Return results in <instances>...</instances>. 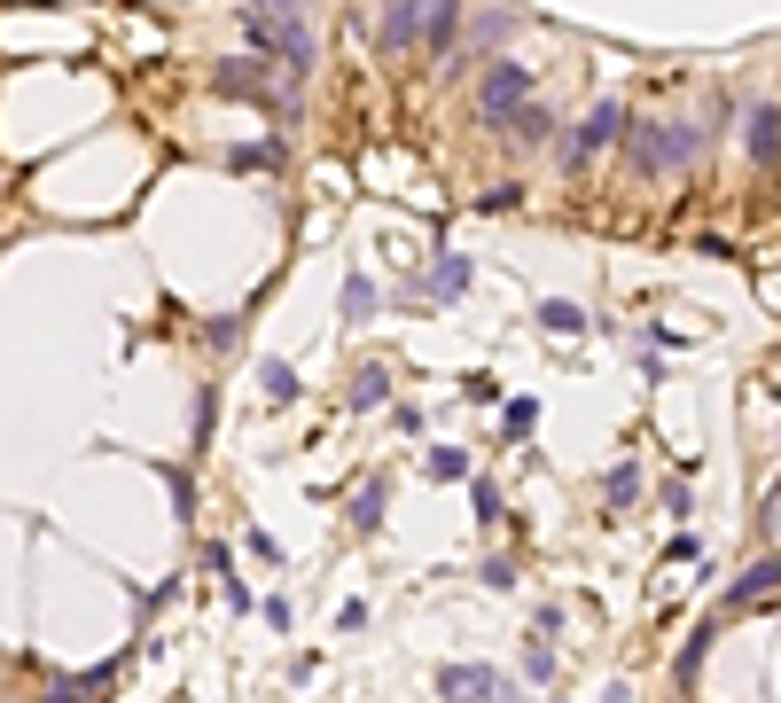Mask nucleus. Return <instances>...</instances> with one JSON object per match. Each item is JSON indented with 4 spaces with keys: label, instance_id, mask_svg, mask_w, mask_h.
<instances>
[{
    "label": "nucleus",
    "instance_id": "10",
    "mask_svg": "<svg viewBox=\"0 0 781 703\" xmlns=\"http://www.w3.org/2000/svg\"><path fill=\"white\" fill-rule=\"evenodd\" d=\"M110 680H118V664H102V672H70V680H55L47 695H32V703H102L110 695Z\"/></svg>",
    "mask_w": 781,
    "mask_h": 703
},
{
    "label": "nucleus",
    "instance_id": "9",
    "mask_svg": "<svg viewBox=\"0 0 781 703\" xmlns=\"http://www.w3.org/2000/svg\"><path fill=\"white\" fill-rule=\"evenodd\" d=\"M773 586H781V555H758L750 571H735V586L719 594V609H750V602H758V594H773Z\"/></svg>",
    "mask_w": 781,
    "mask_h": 703
},
{
    "label": "nucleus",
    "instance_id": "11",
    "mask_svg": "<svg viewBox=\"0 0 781 703\" xmlns=\"http://www.w3.org/2000/svg\"><path fill=\"white\" fill-rule=\"evenodd\" d=\"M742 149H750V164H773L781 156V102H758L750 110V141Z\"/></svg>",
    "mask_w": 781,
    "mask_h": 703
},
{
    "label": "nucleus",
    "instance_id": "23",
    "mask_svg": "<svg viewBox=\"0 0 781 703\" xmlns=\"http://www.w3.org/2000/svg\"><path fill=\"white\" fill-rule=\"evenodd\" d=\"M204 344H211V352H235V344H242V313H211V321H204Z\"/></svg>",
    "mask_w": 781,
    "mask_h": 703
},
{
    "label": "nucleus",
    "instance_id": "7",
    "mask_svg": "<svg viewBox=\"0 0 781 703\" xmlns=\"http://www.w3.org/2000/svg\"><path fill=\"white\" fill-rule=\"evenodd\" d=\"M422 32H430V0H391V9L376 17V47H383V55L422 47Z\"/></svg>",
    "mask_w": 781,
    "mask_h": 703
},
{
    "label": "nucleus",
    "instance_id": "16",
    "mask_svg": "<svg viewBox=\"0 0 781 703\" xmlns=\"http://www.w3.org/2000/svg\"><path fill=\"white\" fill-rule=\"evenodd\" d=\"M258 391H267L274 407H290L305 383H297V368H290V360H258Z\"/></svg>",
    "mask_w": 781,
    "mask_h": 703
},
{
    "label": "nucleus",
    "instance_id": "22",
    "mask_svg": "<svg viewBox=\"0 0 781 703\" xmlns=\"http://www.w3.org/2000/svg\"><path fill=\"white\" fill-rule=\"evenodd\" d=\"M508 32H516V9H492V17H477V24H469V47H500Z\"/></svg>",
    "mask_w": 781,
    "mask_h": 703
},
{
    "label": "nucleus",
    "instance_id": "15",
    "mask_svg": "<svg viewBox=\"0 0 781 703\" xmlns=\"http://www.w3.org/2000/svg\"><path fill=\"white\" fill-rule=\"evenodd\" d=\"M454 40H462V0H430V32H422V47H438V55H446Z\"/></svg>",
    "mask_w": 781,
    "mask_h": 703
},
{
    "label": "nucleus",
    "instance_id": "21",
    "mask_svg": "<svg viewBox=\"0 0 781 703\" xmlns=\"http://www.w3.org/2000/svg\"><path fill=\"white\" fill-rule=\"evenodd\" d=\"M540 430V399H508L500 407V437H532Z\"/></svg>",
    "mask_w": 781,
    "mask_h": 703
},
{
    "label": "nucleus",
    "instance_id": "25",
    "mask_svg": "<svg viewBox=\"0 0 781 703\" xmlns=\"http://www.w3.org/2000/svg\"><path fill=\"white\" fill-rule=\"evenodd\" d=\"M712 634H719V618H712V626H704L696 641H687V649H680V680H696V664H704V649H712Z\"/></svg>",
    "mask_w": 781,
    "mask_h": 703
},
{
    "label": "nucleus",
    "instance_id": "14",
    "mask_svg": "<svg viewBox=\"0 0 781 703\" xmlns=\"http://www.w3.org/2000/svg\"><path fill=\"white\" fill-rule=\"evenodd\" d=\"M508 141H516V149H547V141H555V110H547V102H532L524 118L508 126Z\"/></svg>",
    "mask_w": 781,
    "mask_h": 703
},
{
    "label": "nucleus",
    "instance_id": "5",
    "mask_svg": "<svg viewBox=\"0 0 781 703\" xmlns=\"http://www.w3.org/2000/svg\"><path fill=\"white\" fill-rule=\"evenodd\" d=\"M438 695L446 703H516V680L492 664H438Z\"/></svg>",
    "mask_w": 781,
    "mask_h": 703
},
{
    "label": "nucleus",
    "instance_id": "20",
    "mask_svg": "<svg viewBox=\"0 0 781 703\" xmlns=\"http://www.w3.org/2000/svg\"><path fill=\"white\" fill-rule=\"evenodd\" d=\"M633 493H641V462H618L610 477H601V500L610 508H633Z\"/></svg>",
    "mask_w": 781,
    "mask_h": 703
},
{
    "label": "nucleus",
    "instance_id": "27",
    "mask_svg": "<svg viewBox=\"0 0 781 703\" xmlns=\"http://www.w3.org/2000/svg\"><path fill=\"white\" fill-rule=\"evenodd\" d=\"M524 672H532V680H555V649H547V641H532V657H524Z\"/></svg>",
    "mask_w": 781,
    "mask_h": 703
},
{
    "label": "nucleus",
    "instance_id": "1",
    "mask_svg": "<svg viewBox=\"0 0 781 703\" xmlns=\"http://www.w3.org/2000/svg\"><path fill=\"white\" fill-rule=\"evenodd\" d=\"M242 17V32H250V47H258V63H282L290 71V86H305L313 78V24H305V9H274V0H250V9H235Z\"/></svg>",
    "mask_w": 781,
    "mask_h": 703
},
{
    "label": "nucleus",
    "instance_id": "2",
    "mask_svg": "<svg viewBox=\"0 0 781 703\" xmlns=\"http://www.w3.org/2000/svg\"><path fill=\"white\" fill-rule=\"evenodd\" d=\"M712 149V126H633L626 133V156H633V172H649V181H657V172H687V164H696Z\"/></svg>",
    "mask_w": 781,
    "mask_h": 703
},
{
    "label": "nucleus",
    "instance_id": "24",
    "mask_svg": "<svg viewBox=\"0 0 781 703\" xmlns=\"http://www.w3.org/2000/svg\"><path fill=\"white\" fill-rule=\"evenodd\" d=\"M469 516L477 523H500V485L492 477H469Z\"/></svg>",
    "mask_w": 781,
    "mask_h": 703
},
{
    "label": "nucleus",
    "instance_id": "12",
    "mask_svg": "<svg viewBox=\"0 0 781 703\" xmlns=\"http://www.w3.org/2000/svg\"><path fill=\"white\" fill-rule=\"evenodd\" d=\"M383 399H391V368H360L352 391H344V407H352V414H376Z\"/></svg>",
    "mask_w": 781,
    "mask_h": 703
},
{
    "label": "nucleus",
    "instance_id": "8",
    "mask_svg": "<svg viewBox=\"0 0 781 703\" xmlns=\"http://www.w3.org/2000/svg\"><path fill=\"white\" fill-rule=\"evenodd\" d=\"M469 282H477V267H469V258H430V274L414 282V298H430V305H454V298H469Z\"/></svg>",
    "mask_w": 781,
    "mask_h": 703
},
{
    "label": "nucleus",
    "instance_id": "3",
    "mask_svg": "<svg viewBox=\"0 0 781 703\" xmlns=\"http://www.w3.org/2000/svg\"><path fill=\"white\" fill-rule=\"evenodd\" d=\"M532 102H540V95H532V71L500 55V63H485V78H477V102H469V110H477V126H492V133H508V126H516V118H524Z\"/></svg>",
    "mask_w": 781,
    "mask_h": 703
},
{
    "label": "nucleus",
    "instance_id": "19",
    "mask_svg": "<svg viewBox=\"0 0 781 703\" xmlns=\"http://www.w3.org/2000/svg\"><path fill=\"white\" fill-rule=\"evenodd\" d=\"M352 532H360V540L383 532V485H360V500H352Z\"/></svg>",
    "mask_w": 781,
    "mask_h": 703
},
{
    "label": "nucleus",
    "instance_id": "4",
    "mask_svg": "<svg viewBox=\"0 0 781 703\" xmlns=\"http://www.w3.org/2000/svg\"><path fill=\"white\" fill-rule=\"evenodd\" d=\"M618 133H626V102H618V95H601V102H594V110L571 126V141H563V172H586L601 149L618 141Z\"/></svg>",
    "mask_w": 781,
    "mask_h": 703
},
{
    "label": "nucleus",
    "instance_id": "13",
    "mask_svg": "<svg viewBox=\"0 0 781 703\" xmlns=\"http://www.w3.org/2000/svg\"><path fill=\"white\" fill-rule=\"evenodd\" d=\"M532 321H540L547 336H586V328H594V321H586V305H571V298H547Z\"/></svg>",
    "mask_w": 781,
    "mask_h": 703
},
{
    "label": "nucleus",
    "instance_id": "28",
    "mask_svg": "<svg viewBox=\"0 0 781 703\" xmlns=\"http://www.w3.org/2000/svg\"><path fill=\"white\" fill-rule=\"evenodd\" d=\"M477 204H485V212H516V204H524V188L508 181V188H492V196H477Z\"/></svg>",
    "mask_w": 781,
    "mask_h": 703
},
{
    "label": "nucleus",
    "instance_id": "18",
    "mask_svg": "<svg viewBox=\"0 0 781 703\" xmlns=\"http://www.w3.org/2000/svg\"><path fill=\"white\" fill-rule=\"evenodd\" d=\"M422 477L462 485V477H469V454H462V446H430V454H422Z\"/></svg>",
    "mask_w": 781,
    "mask_h": 703
},
{
    "label": "nucleus",
    "instance_id": "29",
    "mask_svg": "<svg viewBox=\"0 0 781 703\" xmlns=\"http://www.w3.org/2000/svg\"><path fill=\"white\" fill-rule=\"evenodd\" d=\"M555 703H563V695H555Z\"/></svg>",
    "mask_w": 781,
    "mask_h": 703
},
{
    "label": "nucleus",
    "instance_id": "17",
    "mask_svg": "<svg viewBox=\"0 0 781 703\" xmlns=\"http://www.w3.org/2000/svg\"><path fill=\"white\" fill-rule=\"evenodd\" d=\"M336 313H344V321H368V313H376V282H368V274H344Z\"/></svg>",
    "mask_w": 781,
    "mask_h": 703
},
{
    "label": "nucleus",
    "instance_id": "6",
    "mask_svg": "<svg viewBox=\"0 0 781 703\" xmlns=\"http://www.w3.org/2000/svg\"><path fill=\"white\" fill-rule=\"evenodd\" d=\"M267 71H274V63H258V55H227V63L211 71V86H219L227 102H267V110H274V86H267Z\"/></svg>",
    "mask_w": 781,
    "mask_h": 703
},
{
    "label": "nucleus",
    "instance_id": "26",
    "mask_svg": "<svg viewBox=\"0 0 781 703\" xmlns=\"http://www.w3.org/2000/svg\"><path fill=\"white\" fill-rule=\"evenodd\" d=\"M477 578H485L492 594H508V586H516V563H508V555H492V563H477Z\"/></svg>",
    "mask_w": 781,
    "mask_h": 703
}]
</instances>
